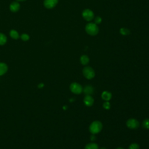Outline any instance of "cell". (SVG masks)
Instances as JSON below:
<instances>
[{"label": "cell", "mask_w": 149, "mask_h": 149, "mask_svg": "<svg viewBox=\"0 0 149 149\" xmlns=\"http://www.w3.org/2000/svg\"><path fill=\"white\" fill-rule=\"evenodd\" d=\"M139 148H140L139 146L137 143L131 144L128 148V149H139Z\"/></svg>", "instance_id": "obj_19"}, {"label": "cell", "mask_w": 149, "mask_h": 149, "mask_svg": "<svg viewBox=\"0 0 149 149\" xmlns=\"http://www.w3.org/2000/svg\"><path fill=\"white\" fill-rule=\"evenodd\" d=\"M8 70V66L6 63L0 62V76H2L6 73Z\"/></svg>", "instance_id": "obj_12"}, {"label": "cell", "mask_w": 149, "mask_h": 149, "mask_svg": "<svg viewBox=\"0 0 149 149\" xmlns=\"http://www.w3.org/2000/svg\"><path fill=\"white\" fill-rule=\"evenodd\" d=\"M90 139L91 140H95V137L94 136V135H92L91 137H90Z\"/></svg>", "instance_id": "obj_23"}, {"label": "cell", "mask_w": 149, "mask_h": 149, "mask_svg": "<svg viewBox=\"0 0 149 149\" xmlns=\"http://www.w3.org/2000/svg\"><path fill=\"white\" fill-rule=\"evenodd\" d=\"M82 17L83 19L88 22L92 20L94 18V12L90 9H85L82 12Z\"/></svg>", "instance_id": "obj_4"}, {"label": "cell", "mask_w": 149, "mask_h": 149, "mask_svg": "<svg viewBox=\"0 0 149 149\" xmlns=\"http://www.w3.org/2000/svg\"><path fill=\"white\" fill-rule=\"evenodd\" d=\"M143 127L145 129H149V119L147 118L143 122Z\"/></svg>", "instance_id": "obj_18"}, {"label": "cell", "mask_w": 149, "mask_h": 149, "mask_svg": "<svg viewBox=\"0 0 149 149\" xmlns=\"http://www.w3.org/2000/svg\"><path fill=\"white\" fill-rule=\"evenodd\" d=\"M84 149H98V146L94 143H90L87 144Z\"/></svg>", "instance_id": "obj_14"}, {"label": "cell", "mask_w": 149, "mask_h": 149, "mask_svg": "<svg viewBox=\"0 0 149 149\" xmlns=\"http://www.w3.org/2000/svg\"><path fill=\"white\" fill-rule=\"evenodd\" d=\"M7 41V38L5 34L0 33V45H4Z\"/></svg>", "instance_id": "obj_16"}, {"label": "cell", "mask_w": 149, "mask_h": 149, "mask_svg": "<svg viewBox=\"0 0 149 149\" xmlns=\"http://www.w3.org/2000/svg\"><path fill=\"white\" fill-rule=\"evenodd\" d=\"M83 102L86 106L90 107L94 103V99L91 96V95H86L84 98Z\"/></svg>", "instance_id": "obj_8"}, {"label": "cell", "mask_w": 149, "mask_h": 149, "mask_svg": "<svg viewBox=\"0 0 149 149\" xmlns=\"http://www.w3.org/2000/svg\"><path fill=\"white\" fill-rule=\"evenodd\" d=\"M120 33L121 34L126 36L130 34V30L126 28H121L120 29Z\"/></svg>", "instance_id": "obj_17"}, {"label": "cell", "mask_w": 149, "mask_h": 149, "mask_svg": "<svg viewBox=\"0 0 149 149\" xmlns=\"http://www.w3.org/2000/svg\"><path fill=\"white\" fill-rule=\"evenodd\" d=\"M20 37H21L22 40L25 41H26L29 40V36L28 34H22Z\"/></svg>", "instance_id": "obj_21"}, {"label": "cell", "mask_w": 149, "mask_h": 149, "mask_svg": "<svg viewBox=\"0 0 149 149\" xmlns=\"http://www.w3.org/2000/svg\"><path fill=\"white\" fill-rule=\"evenodd\" d=\"M70 90L73 93L75 94H79L83 91V88L81 86L76 82L71 83L70 85Z\"/></svg>", "instance_id": "obj_5"}, {"label": "cell", "mask_w": 149, "mask_h": 149, "mask_svg": "<svg viewBox=\"0 0 149 149\" xmlns=\"http://www.w3.org/2000/svg\"><path fill=\"white\" fill-rule=\"evenodd\" d=\"M17 1H26V0H16Z\"/></svg>", "instance_id": "obj_25"}, {"label": "cell", "mask_w": 149, "mask_h": 149, "mask_svg": "<svg viewBox=\"0 0 149 149\" xmlns=\"http://www.w3.org/2000/svg\"><path fill=\"white\" fill-rule=\"evenodd\" d=\"M83 74L87 79H91L95 76V72L90 66H86L83 69Z\"/></svg>", "instance_id": "obj_3"}, {"label": "cell", "mask_w": 149, "mask_h": 149, "mask_svg": "<svg viewBox=\"0 0 149 149\" xmlns=\"http://www.w3.org/2000/svg\"><path fill=\"white\" fill-rule=\"evenodd\" d=\"M110 103L108 102V101H106L103 104V107L106 109H109L110 108Z\"/></svg>", "instance_id": "obj_22"}, {"label": "cell", "mask_w": 149, "mask_h": 149, "mask_svg": "<svg viewBox=\"0 0 149 149\" xmlns=\"http://www.w3.org/2000/svg\"><path fill=\"white\" fill-rule=\"evenodd\" d=\"M83 92L86 95H91L94 93V88L90 85L86 86L83 89Z\"/></svg>", "instance_id": "obj_10"}, {"label": "cell", "mask_w": 149, "mask_h": 149, "mask_svg": "<svg viewBox=\"0 0 149 149\" xmlns=\"http://www.w3.org/2000/svg\"><path fill=\"white\" fill-rule=\"evenodd\" d=\"M86 32L92 36L97 35L99 32V28L95 23H88L85 26Z\"/></svg>", "instance_id": "obj_1"}, {"label": "cell", "mask_w": 149, "mask_h": 149, "mask_svg": "<svg viewBox=\"0 0 149 149\" xmlns=\"http://www.w3.org/2000/svg\"><path fill=\"white\" fill-rule=\"evenodd\" d=\"M59 0H44V5L47 9L54 8L58 3Z\"/></svg>", "instance_id": "obj_7"}, {"label": "cell", "mask_w": 149, "mask_h": 149, "mask_svg": "<svg viewBox=\"0 0 149 149\" xmlns=\"http://www.w3.org/2000/svg\"><path fill=\"white\" fill-rule=\"evenodd\" d=\"M94 19V23L96 24H100L102 22V18L100 16H96Z\"/></svg>", "instance_id": "obj_20"}, {"label": "cell", "mask_w": 149, "mask_h": 149, "mask_svg": "<svg viewBox=\"0 0 149 149\" xmlns=\"http://www.w3.org/2000/svg\"><path fill=\"white\" fill-rule=\"evenodd\" d=\"M10 10L12 12H16L20 9V4L17 2H13L10 5Z\"/></svg>", "instance_id": "obj_9"}, {"label": "cell", "mask_w": 149, "mask_h": 149, "mask_svg": "<svg viewBox=\"0 0 149 149\" xmlns=\"http://www.w3.org/2000/svg\"><path fill=\"white\" fill-rule=\"evenodd\" d=\"M139 122L134 118L129 119L126 122V125L130 129H136L139 126Z\"/></svg>", "instance_id": "obj_6"}, {"label": "cell", "mask_w": 149, "mask_h": 149, "mask_svg": "<svg viewBox=\"0 0 149 149\" xmlns=\"http://www.w3.org/2000/svg\"><path fill=\"white\" fill-rule=\"evenodd\" d=\"M100 149H107V148H105V147H101Z\"/></svg>", "instance_id": "obj_26"}, {"label": "cell", "mask_w": 149, "mask_h": 149, "mask_svg": "<svg viewBox=\"0 0 149 149\" xmlns=\"http://www.w3.org/2000/svg\"><path fill=\"white\" fill-rule=\"evenodd\" d=\"M80 63L83 65H86L88 63L89 61H90V59L88 58V56L86 55H83L80 56Z\"/></svg>", "instance_id": "obj_13"}, {"label": "cell", "mask_w": 149, "mask_h": 149, "mask_svg": "<svg viewBox=\"0 0 149 149\" xmlns=\"http://www.w3.org/2000/svg\"><path fill=\"white\" fill-rule=\"evenodd\" d=\"M102 128V125L101 122L95 120L91 123L89 127V130L92 134H97L99 133Z\"/></svg>", "instance_id": "obj_2"}, {"label": "cell", "mask_w": 149, "mask_h": 149, "mask_svg": "<svg viewBox=\"0 0 149 149\" xmlns=\"http://www.w3.org/2000/svg\"><path fill=\"white\" fill-rule=\"evenodd\" d=\"M10 37L13 39H15V40H16V39L19 38V33H17V31H16L15 30H10Z\"/></svg>", "instance_id": "obj_15"}, {"label": "cell", "mask_w": 149, "mask_h": 149, "mask_svg": "<svg viewBox=\"0 0 149 149\" xmlns=\"http://www.w3.org/2000/svg\"><path fill=\"white\" fill-rule=\"evenodd\" d=\"M101 97L104 100H105L106 101H108L111 100V98L112 97V94L109 91H104L101 94Z\"/></svg>", "instance_id": "obj_11"}, {"label": "cell", "mask_w": 149, "mask_h": 149, "mask_svg": "<svg viewBox=\"0 0 149 149\" xmlns=\"http://www.w3.org/2000/svg\"><path fill=\"white\" fill-rule=\"evenodd\" d=\"M116 149H123V148H122V147H118V148H117Z\"/></svg>", "instance_id": "obj_24"}]
</instances>
